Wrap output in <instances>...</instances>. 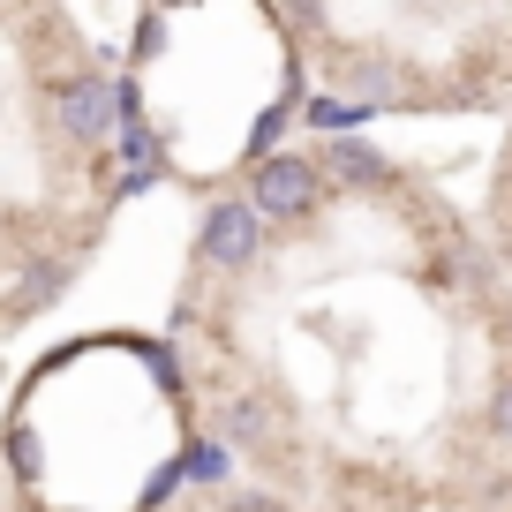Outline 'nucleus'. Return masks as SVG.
<instances>
[{
    "label": "nucleus",
    "instance_id": "1",
    "mask_svg": "<svg viewBox=\"0 0 512 512\" xmlns=\"http://www.w3.org/2000/svg\"><path fill=\"white\" fill-rule=\"evenodd\" d=\"M249 204H256V219H279V226L309 219V211L324 204V174H317V159H294V151L264 159V166L249 174Z\"/></svg>",
    "mask_w": 512,
    "mask_h": 512
},
{
    "label": "nucleus",
    "instance_id": "5",
    "mask_svg": "<svg viewBox=\"0 0 512 512\" xmlns=\"http://www.w3.org/2000/svg\"><path fill=\"white\" fill-rule=\"evenodd\" d=\"M309 121H317V128H347V121H362V106H347V98H317Z\"/></svg>",
    "mask_w": 512,
    "mask_h": 512
},
{
    "label": "nucleus",
    "instance_id": "4",
    "mask_svg": "<svg viewBox=\"0 0 512 512\" xmlns=\"http://www.w3.org/2000/svg\"><path fill=\"white\" fill-rule=\"evenodd\" d=\"M226 437L249 445V452H264V445H272V407H264V400H234V407H226Z\"/></svg>",
    "mask_w": 512,
    "mask_h": 512
},
{
    "label": "nucleus",
    "instance_id": "3",
    "mask_svg": "<svg viewBox=\"0 0 512 512\" xmlns=\"http://www.w3.org/2000/svg\"><path fill=\"white\" fill-rule=\"evenodd\" d=\"M53 128H61L68 144H106L113 83L106 76H53Z\"/></svg>",
    "mask_w": 512,
    "mask_h": 512
},
{
    "label": "nucleus",
    "instance_id": "7",
    "mask_svg": "<svg viewBox=\"0 0 512 512\" xmlns=\"http://www.w3.org/2000/svg\"><path fill=\"white\" fill-rule=\"evenodd\" d=\"M490 422H497V437H512V384L497 392V407H490Z\"/></svg>",
    "mask_w": 512,
    "mask_h": 512
},
{
    "label": "nucleus",
    "instance_id": "2",
    "mask_svg": "<svg viewBox=\"0 0 512 512\" xmlns=\"http://www.w3.org/2000/svg\"><path fill=\"white\" fill-rule=\"evenodd\" d=\"M196 249H204V264H219V272H249L256 256H264V219H256L249 196H219V204L204 211V226H196Z\"/></svg>",
    "mask_w": 512,
    "mask_h": 512
},
{
    "label": "nucleus",
    "instance_id": "6",
    "mask_svg": "<svg viewBox=\"0 0 512 512\" xmlns=\"http://www.w3.org/2000/svg\"><path fill=\"white\" fill-rule=\"evenodd\" d=\"M226 512H287V505H279L272 490H234V497H226Z\"/></svg>",
    "mask_w": 512,
    "mask_h": 512
}]
</instances>
